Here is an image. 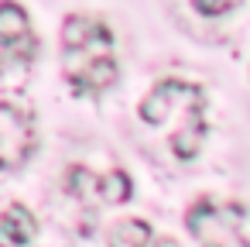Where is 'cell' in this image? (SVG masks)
Segmentation results:
<instances>
[{"instance_id": "6da1fadb", "label": "cell", "mask_w": 250, "mask_h": 247, "mask_svg": "<svg viewBox=\"0 0 250 247\" xmlns=\"http://www.w3.org/2000/svg\"><path fill=\"white\" fill-rule=\"evenodd\" d=\"M62 72L79 96H100L117 83L113 28L96 14H69L62 24Z\"/></svg>"}, {"instance_id": "7a4b0ae2", "label": "cell", "mask_w": 250, "mask_h": 247, "mask_svg": "<svg viewBox=\"0 0 250 247\" xmlns=\"http://www.w3.org/2000/svg\"><path fill=\"white\" fill-rule=\"evenodd\" d=\"M137 117L151 127L168 131L171 155L178 161H192L206 137V96L195 83L185 79H161L154 90L137 103Z\"/></svg>"}, {"instance_id": "3957f363", "label": "cell", "mask_w": 250, "mask_h": 247, "mask_svg": "<svg viewBox=\"0 0 250 247\" xmlns=\"http://www.w3.org/2000/svg\"><path fill=\"white\" fill-rule=\"evenodd\" d=\"M243 223H247V209L240 202H226L212 196L195 199L185 213V226L199 247H250V240L243 237Z\"/></svg>"}, {"instance_id": "277c9868", "label": "cell", "mask_w": 250, "mask_h": 247, "mask_svg": "<svg viewBox=\"0 0 250 247\" xmlns=\"http://www.w3.org/2000/svg\"><path fill=\"white\" fill-rule=\"evenodd\" d=\"M38 148V131H35V117L14 103H0V158L4 168L14 172L21 168Z\"/></svg>"}, {"instance_id": "5b68a950", "label": "cell", "mask_w": 250, "mask_h": 247, "mask_svg": "<svg viewBox=\"0 0 250 247\" xmlns=\"http://www.w3.org/2000/svg\"><path fill=\"white\" fill-rule=\"evenodd\" d=\"M0 45H4V69L31 66L38 55L31 18L18 0H4V7H0Z\"/></svg>"}, {"instance_id": "8992f818", "label": "cell", "mask_w": 250, "mask_h": 247, "mask_svg": "<svg viewBox=\"0 0 250 247\" xmlns=\"http://www.w3.org/2000/svg\"><path fill=\"white\" fill-rule=\"evenodd\" d=\"M65 189L76 196V199H100V202H127L130 192H134V182L124 168H113L106 175H96L83 165L69 168L65 175Z\"/></svg>"}, {"instance_id": "52a82bcc", "label": "cell", "mask_w": 250, "mask_h": 247, "mask_svg": "<svg viewBox=\"0 0 250 247\" xmlns=\"http://www.w3.org/2000/svg\"><path fill=\"white\" fill-rule=\"evenodd\" d=\"M0 233H4V244H7V247H24V244L35 240L38 226H35V216H31L24 206L11 202V206L4 209V220H0Z\"/></svg>"}, {"instance_id": "ba28073f", "label": "cell", "mask_w": 250, "mask_h": 247, "mask_svg": "<svg viewBox=\"0 0 250 247\" xmlns=\"http://www.w3.org/2000/svg\"><path fill=\"white\" fill-rule=\"evenodd\" d=\"M147 244H151V226H147V220L130 216V220L113 223V230H110V247H147Z\"/></svg>"}, {"instance_id": "9c48e42d", "label": "cell", "mask_w": 250, "mask_h": 247, "mask_svg": "<svg viewBox=\"0 0 250 247\" xmlns=\"http://www.w3.org/2000/svg\"><path fill=\"white\" fill-rule=\"evenodd\" d=\"M192 7L199 14H206V18H223L233 7H240V0H192Z\"/></svg>"}, {"instance_id": "30bf717a", "label": "cell", "mask_w": 250, "mask_h": 247, "mask_svg": "<svg viewBox=\"0 0 250 247\" xmlns=\"http://www.w3.org/2000/svg\"><path fill=\"white\" fill-rule=\"evenodd\" d=\"M154 247H178V244H175V240H171V237H161V240H158V244H154Z\"/></svg>"}]
</instances>
